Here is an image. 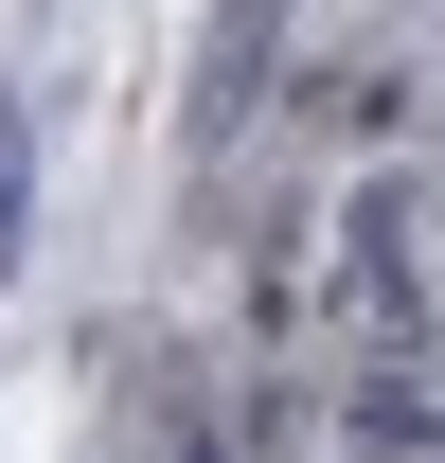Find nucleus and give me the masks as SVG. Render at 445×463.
I'll return each instance as SVG.
<instances>
[{"label": "nucleus", "instance_id": "f03ea898", "mask_svg": "<svg viewBox=\"0 0 445 463\" xmlns=\"http://www.w3.org/2000/svg\"><path fill=\"white\" fill-rule=\"evenodd\" d=\"M250 71H268V0H214V90H196V161L250 125Z\"/></svg>", "mask_w": 445, "mask_h": 463}, {"label": "nucleus", "instance_id": "7ed1b4c3", "mask_svg": "<svg viewBox=\"0 0 445 463\" xmlns=\"http://www.w3.org/2000/svg\"><path fill=\"white\" fill-rule=\"evenodd\" d=\"M18 232H36V108L0 90V268H18Z\"/></svg>", "mask_w": 445, "mask_h": 463}, {"label": "nucleus", "instance_id": "f257e3e1", "mask_svg": "<svg viewBox=\"0 0 445 463\" xmlns=\"http://www.w3.org/2000/svg\"><path fill=\"white\" fill-rule=\"evenodd\" d=\"M338 303H356V339H410V303H428V286H410V196H392V178H356V214H338Z\"/></svg>", "mask_w": 445, "mask_h": 463}]
</instances>
